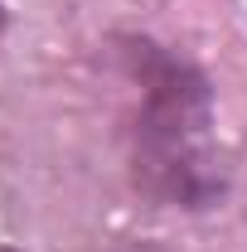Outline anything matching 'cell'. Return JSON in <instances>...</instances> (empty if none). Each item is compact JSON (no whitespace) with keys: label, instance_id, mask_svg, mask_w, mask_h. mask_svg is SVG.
<instances>
[{"label":"cell","instance_id":"obj_2","mask_svg":"<svg viewBox=\"0 0 247 252\" xmlns=\"http://www.w3.org/2000/svg\"><path fill=\"white\" fill-rule=\"evenodd\" d=\"M131 252H151V248H131Z\"/></svg>","mask_w":247,"mask_h":252},{"label":"cell","instance_id":"obj_1","mask_svg":"<svg viewBox=\"0 0 247 252\" xmlns=\"http://www.w3.org/2000/svg\"><path fill=\"white\" fill-rule=\"evenodd\" d=\"M126 73L136 83L131 160L136 185L175 209H209L223 194V160L214 136V88L209 78L165 44L131 39Z\"/></svg>","mask_w":247,"mask_h":252},{"label":"cell","instance_id":"obj_3","mask_svg":"<svg viewBox=\"0 0 247 252\" xmlns=\"http://www.w3.org/2000/svg\"><path fill=\"white\" fill-rule=\"evenodd\" d=\"M0 252H15V248H0Z\"/></svg>","mask_w":247,"mask_h":252}]
</instances>
